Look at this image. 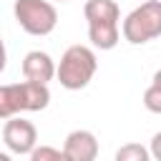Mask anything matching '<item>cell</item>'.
<instances>
[{
    "label": "cell",
    "instance_id": "1",
    "mask_svg": "<svg viewBox=\"0 0 161 161\" xmlns=\"http://www.w3.org/2000/svg\"><path fill=\"white\" fill-rule=\"evenodd\" d=\"M83 15L88 20V38L96 48L111 50L118 43V20L121 10L113 0H86Z\"/></svg>",
    "mask_w": 161,
    "mask_h": 161
},
{
    "label": "cell",
    "instance_id": "2",
    "mask_svg": "<svg viewBox=\"0 0 161 161\" xmlns=\"http://www.w3.org/2000/svg\"><path fill=\"white\" fill-rule=\"evenodd\" d=\"M50 103V91L45 83H5L0 86V118H13L20 111H43Z\"/></svg>",
    "mask_w": 161,
    "mask_h": 161
},
{
    "label": "cell",
    "instance_id": "3",
    "mask_svg": "<svg viewBox=\"0 0 161 161\" xmlns=\"http://www.w3.org/2000/svg\"><path fill=\"white\" fill-rule=\"evenodd\" d=\"M98 60L88 45H70L58 63V80L68 91H80L96 75Z\"/></svg>",
    "mask_w": 161,
    "mask_h": 161
},
{
    "label": "cell",
    "instance_id": "4",
    "mask_svg": "<svg viewBox=\"0 0 161 161\" xmlns=\"http://www.w3.org/2000/svg\"><path fill=\"white\" fill-rule=\"evenodd\" d=\"M123 38L131 45H143L161 35V0H146L123 20Z\"/></svg>",
    "mask_w": 161,
    "mask_h": 161
},
{
    "label": "cell",
    "instance_id": "5",
    "mask_svg": "<svg viewBox=\"0 0 161 161\" xmlns=\"http://www.w3.org/2000/svg\"><path fill=\"white\" fill-rule=\"evenodd\" d=\"M15 20L30 35H48L55 30L58 13L48 0H15Z\"/></svg>",
    "mask_w": 161,
    "mask_h": 161
},
{
    "label": "cell",
    "instance_id": "6",
    "mask_svg": "<svg viewBox=\"0 0 161 161\" xmlns=\"http://www.w3.org/2000/svg\"><path fill=\"white\" fill-rule=\"evenodd\" d=\"M3 141H5V146L13 151V153H33L38 146H35V141H38V131H35V126L30 123V121H25V118H8L5 121V126H3Z\"/></svg>",
    "mask_w": 161,
    "mask_h": 161
},
{
    "label": "cell",
    "instance_id": "7",
    "mask_svg": "<svg viewBox=\"0 0 161 161\" xmlns=\"http://www.w3.org/2000/svg\"><path fill=\"white\" fill-rule=\"evenodd\" d=\"M20 70H23L25 80L45 83V86H48V80H50L53 75H58V68H55L53 58H50L48 53H43V50H30V53H25Z\"/></svg>",
    "mask_w": 161,
    "mask_h": 161
},
{
    "label": "cell",
    "instance_id": "8",
    "mask_svg": "<svg viewBox=\"0 0 161 161\" xmlns=\"http://www.w3.org/2000/svg\"><path fill=\"white\" fill-rule=\"evenodd\" d=\"M63 151L70 161H96L98 156V141L91 131H73L65 136V143H63Z\"/></svg>",
    "mask_w": 161,
    "mask_h": 161
},
{
    "label": "cell",
    "instance_id": "9",
    "mask_svg": "<svg viewBox=\"0 0 161 161\" xmlns=\"http://www.w3.org/2000/svg\"><path fill=\"white\" fill-rule=\"evenodd\" d=\"M116 161H151V151L141 143H123L116 151Z\"/></svg>",
    "mask_w": 161,
    "mask_h": 161
},
{
    "label": "cell",
    "instance_id": "10",
    "mask_svg": "<svg viewBox=\"0 0 161 161\" xmlns=\"http://www.w3.org/2000/svg\"><path fill=\"white\" fill-rule=\"evenodd\" d=\"M30 161H70V158L65 156V151H58L53 146H38L30 153Z\"/></svg>",
    "mask_w": 161,
    "mask_h": 161
},
{
    "label": "cell",
    "instance_id": "11",
    "mask_svg": "<svg viewBox=\"0 0 161 161\" xmlns=\"http://www.w3.org/2000/svg\"><path fill=\"white\" fill-rule=\"evenodd\" d=\"M143 106L151 111V113H161V88L158 86H148L146 93H143Z\"/></svg>",
    "mask_w": 161,
    "mask_h": 161
},
{
    "label": "cell",
    "instance_id": "12",
    "mask_svg": "<svg viewBox=\"0 0 161 161\" xmlns=\"http://www.w3.org/2000/svg\"><path fill=\"white\" fill-rule=\"evenodd\" d=\"M148 151H151V158H153V161H161V131H158V133L151 138Z\"/></svg>",
    "mask_w": 161,
    "mask_h": 161
},
{
    "label": "cell",
    "instance_id": "13",
    "mask_svg": "<svg viewBox=\"0 0 161 161\" xmlns=\"http://www.w3.org/2000/svg\"><path fill=\"white\" fill-rule=\"evenodd\" d=\"M153 86H158V88H161V70H156V73H153Z\"/></svg>",
    "mask_w": 161,
    "mask_h": 161
},
{
    "label": "cell",
    "instance_id": "14",
    "mask_svg": "<svg viewBox=\"0 0 161 161\" xmlns=\"http://www.w3.org/2000/svg\"><path fill=\"white\" fill-rule=\"evenodd\" d=\"M0 161H13V158H10L8 153H0Z\"/></svg>",
    "mask_w": 161,
    "mask_h": 161
},
{
    "label": "cell",
    "instance_id": "15",
    "mask_svg": "<svg viewBox=\"0 0 161 161\" xmlns=\"http://www.w3.org/2000/svg\"><path fill=\"white\" fill-rule=\"evenodd\" d=\"M60 3H65V0H60Z\"/></svg>",
    "mask_w": 161,
    "mask_h": 161
}]
</instances>
